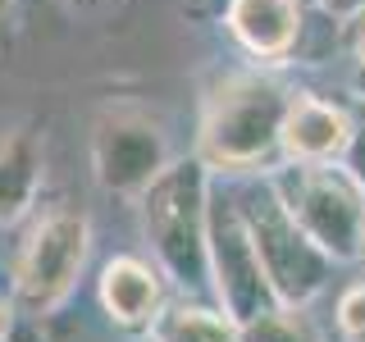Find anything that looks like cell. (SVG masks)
Here are the masks:
<instances>
[{
  "instance_id": "obj_17",
  "label": "cell",
  "mask_w": 365,
  "mask_h": 342,
  "mask_svg": "<svg viewBox=\"0 0 365 342\" xmlns=\"http://www.w3.org/2000/svg\"><path fill=\"white\" fill-rule=\"evenodd\" d=\"M319 5H324L329 14H338V19H351L356 9H365V0H319Z\"/></svg>"
},
{
  "instance_id": "obj_18",
  "label": "cell",
  "mask_w": 365,
  "mask_h": 342,
  "mask_svg": "<svg viewBox=\"0 0 365 342\" xmlns=\"http://www.w3.org/2000/svg\"><path fill=\"white\" fill-rule=\"evenodd\" d=\"M9 328H14V306H9L5 296H0V342L9 338Z\"/></svg>"
},
{
  "instance_id": "obj_7",
  "label": "cell",
  "mask_w": 365,
  "mask_h": 342,
  "mask_svg": "<svg viewBox=\"0 0 365 342\" xmlns=\"http://www.w3.org/2000/svg\"><path fill=\"white\" fill-rule=\"evenodd\" d=\"M210 288L215 301L237 324H251L279 306L260 265V251L251 242V228L242 219V205L220 187H210Z\"/></svg>"
},
{
  "instance_id": "obj_12",
  "label": "cell",
  "mask_w": 365,
  "mask_h": 342,
  "mask_svg": "<svg viewBox=\"0 0 365 342\" xmlns=\"http://www.w3.org/2000/svg\"><path fill=\"white\" fill-rule=\"evenodd\" d=\"M146 333H151V342H237L242 338V324L224 306L169 301Z\"/></svg>"
},
{
  "instance_id": "obj_16",
  "label": "cell",
  "mask_w": 365,
  "mask_h": 342,
  "mask_svg": "<svg viewBox=\"0 0 365 342\" xmlns=\"http://www.w3.org/2000/svg\"><path fill=\"white\" fill-rule=\"evenodd\" d=\"M347 28H351V51H356V60L365 64V9H356V14L347 19Z\"/></svg>"
},
{
  "instance_id": "obj_11",
  "label": "cell",
  "mask_w": 365,
  "mask_h": 342,
  "mask_svg": "<svg viewBox=\"0 0 365 342\" xmlns=\"http://www.w3.org/2000/svg\"><path fill=\"white\" fill-rule=\"evenodd\" d=\"M41 174H46V160L37 137L32 133L0 137V228L19 224L32 210V201L41 192Z\"/></svg>"
},
{
  "instance_id": "obj_8",
  "label": "cell",
  "mask_w": 365,
  "mask_h": 342,
  "mask_svg": "<svg viewBox=\"0 0 365 342\" xmlns=\"http://www.w3.org/2000/svg\"><path fill=\"white\" fill-rule=\"evenodd\" d=\"M351 114L324 96H292L279 151L288 165H342L351 142Z\"/></svg>"
},
{
  "instance_id": "obj_22",
  "label": "cell",
  "mask_w": 365,
  "mask_h": 342,
  "mask_svg": "<svg viewBox=\"0 0 365 342\" xmlns=\"http://www.w3.org/2000/svg\"><path fill=\"white\" fill-rule=\"evenodd\" d=\"M302 5H319V0H302Z\"/></svg>"
},
{
  "instance_id": "obj_13",
  "label": "cell",
  "mask_w": 365,
  "mask_h": 342,
  "mask_svg": "<svg viewBox=\"0 0 365 342\" xmlns=\"http://www.w3.org/2000/svg\"><path fill=\"white\" fill-rule=\"evenodd\" d=\"M237 342H324V333L306 315V306H274L260 319L242 324V338Z\"/></svg>"
},
{
  "instance_id": "obj_4",
  "label": "cell",
  "mask_w": 365,
  "mask_h": 342,
  "mask_svg": "<svg viewBox=\"0 0 365 342\" xmlns=\"http://www.w3.org/2000/svg\"><path fill=\"white\" fill-rule=\"evenodd\" d=\"M237 205H242V219L251 228V242L260 251V265H265V279L279 296V306H311L324 292L334 260L306 237V228L292 219V210L283 205L279 187L269 178H260L251 192H242Z\"/></svg>"
},
{
  "instance_id": "obj_3",
  "label": "cell",
  "mask_w": 365,
  "mask_h": 342,
  "mask_svg": "<svg viewBox=\"0 0 365 342\" xmlns=\"http://www.w3.org/2000/svg\"><path fill=\"white\" fill-rule=\"evenodd\" d=\"M269 182L334 265L365 256V187L342 165H288Z\"/></svg>"
},
{
  "instance_id": "obj_6",
  "label": "cell",
  "mask_w": 365,
  "mask_h": 342,
  "mask_svg": "<svg viewBox=\"0 0 365 342\" xmlns=\"http://www.w3.org/2000/svg\"><path fill=\"white\" fill-rule=\"evenodd\" d=\"M174 165L165 128L137 105H110L91 123V174L110 197H142Z\"/></svg>"
},
{
  "instance_id": "obj_9",
  "label": "cell",
  "mask_w": 365,
  "mask_h": 342,
  "mask_svg": "<svg viewBox=\"0 0 365 342\" xmlns=\"http://www.w3.org/2000/svg\"><path fill=\"white\" fill-rule=\"evenodd\" d=\"M224 23L233 41L260 64L288 60L302 41V0H228Z\"/></svg>"
},
{
  "instance_id": "obj_5",
  "label": "cell",
  "mask_w": 365,
  "mask_h": 342,
  "mask_svg": "<svg viewBox=\"0 0 365 342\" xmlns=\"http://www.w3.org/2000/svg\"><path fill=\"white\" fill-rule=\"evenodd\" d=\"M91 256V219L78 205H55L32 224L14 265V301L23 315L41 319L60 311L78 288Z\"/></svg>"
},
{
  "instance_id": "obj_15",
  "label": "cell",
  "mask_w": 365,
  "mask_h": 342,
  "mask_svg": "<svg viewBox=\"0 0 365 342\" xmlns=\"http://www.w3.org/2000/svg\"><path fill=\"white\" fill-rule=\"evenodd\" d=\"M342 169L365 187V110L356 114V123H351V142H347V155H342Z\"/></svg>"
},
{
  "instance_id": "obj_2",
  "label": "cell",
  "mask_w": 365,
  "mask_h": 342,
  "mask_svg": "<svg viewBox=\"0 0 365 342\" xmlns=\"http://www.w3.org/2000/svg\"><path fill=\"white\" fill-rule=\"evenodd\" d=\"M288 105H292V91L279 78L228 73L205 96L197 155L210 169H224V174H247V169L265 165L283 142Z\"/></svg>"
},
{
  "instance_id": "obj_21",
  "label": "cell",
  "mask_w": 365,
  "mask_h": 342,
  "mask_svg": "<svg viewBox=\"0 0 365 342\" xmlns=\"http://www.w3.org/2000/svg\"><path fill=\"white\" fill-rule=\"evenodd\" d=\"M9 5H14V0H0V19H5V14H9Z\"/></svg>"
},
{
  "instance_id": "obj_1",
  "label": "cell",
  "mask_w": 365,
  "mask_h": 342,
  "mask_svg": "<svg viewBox=\"0 0 365 342\" xmlns=\"http://www.w3.org/2000/svg\"><path fill=\"white\" fill-rule=\"evenodd\" d=\"M210 165L197 155L174 160L137 197L142 233L160 274H169L187 292L210 283Z\"/></svg>"
},
{
  "instance_id": "obj_19",
  "label": "cell",
  "mask_w": 365,
  "mask_h": 342,
  "mask_svg": "<svg viewBox=\"0 0 365 342\" xmlns=\"http://www.w3.org/2000/svg\"><path fill=\"white\" fill-rule=\"evenodd\" d=\"M356 96H361V100H365V64H361V68H356Z\"/></svg>"
},
{
  "instance_id": "obj_10",
  "label": "cell",
  "mask_w": 365,
  "mask_h": 342,
  "mask_svg": "<svg viewBox=\"0 0 365 342\" xmlns=\"http://www.w3.org/2000/svg\"><path fill=\"white\" fill-rule=\"evenodd\" d=\"M101 311L110 315V324L128 328V333H142V328L155 324V315L165 311V288H160V269L146 265L137 256H114L101 269L96 283Z\"/></svg>"
},
{
  "instance_id": "obj_14",
  "label": "cell",
  "mask_w": 365,
  "mask_h": 342,
  "mask_svg": "<svg viewBox=\"0 0 365 342\" xmlns=\"http://www.w3.org/2000/svg\"><path fill=\"white\" fill-rule=\"evenodd\" d=\"M338 338L342 342H365V283H351L338 296Z\"/></svg>"
},
{
  "instance_id": "obj_20",
  "label": "cell",
  "mask_w": 365,
  "mask_h": 342,
  "mask_svg": "<svg viewBox=\"0 0 365 342\" xmlns=\"http://www.w3.org/2000/svg\"><path fill=\"white\" fill-rule=\"evenodd\" d=\"M73 5H83V9H96V5H110V0H73Z\"/></svg>"
}]
</instances>
